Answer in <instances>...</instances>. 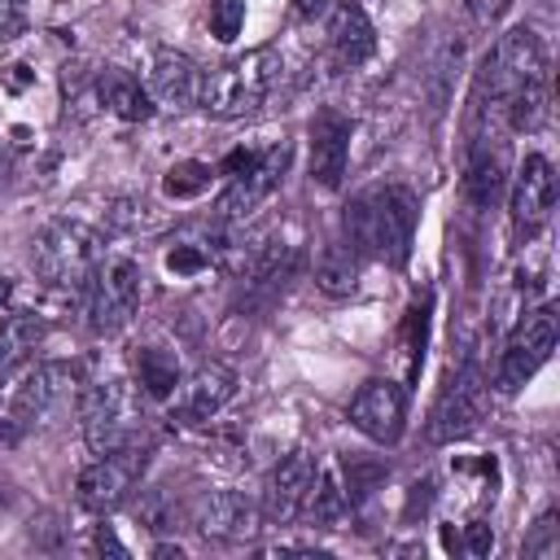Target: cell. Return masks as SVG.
Masks as SVG:
<instances>
[{"label":"cell","instance_id":"cell-36","mask_svg":"<svg viewBox=\"0 0 560 560\" xmlns=\"http://www.w3.org/2000/svg\"><path fill=\"white\" fill-rule=\"evenodd\" d=\"M9 298H13V280L0 271V306H9Z\"/></svg>","mask_w":560,"mask_h":560},{"label":"cell","instance_id":"cell-23","mask_svg":"<svg viewBox=\"0 0 560 560\" xmlns=\"http://www.w3.org/2000/svg\"><path fill=\"white\" fill-rule=\"evenodd\" d=\"M346 508H350V499H346V490H341V481L332 477V468H324V464H315V477H311V486H306V499H302V512L298 516H306L311 525H337L341 516H346Z\"/></svg>","mask_w":560,"mask_h":560},{"label":"cell","instance_id":"cell-17","mask_svg":"<svg viewBox=\"0 0 560 560\" xmlns=\"http://www.w3.org/2000/svg\"><path fill=\"white\" fill-rule=\"evenodd\" d=\"M350 118L337 109H319L311 118V179L319 188H341L350 166Z\"/></svg>","mask_w":560,"mask_h":560},{"label":"cell","instance_id":"cell-1","mask_svg":"<svg viewBox=\"0 0 560 560\" xmlns=\"http://www.w3.org/2000/svg\"><path fill=\"white\" fill-rule=\"evenodd\" d=\"M416 219H420V201L411 188L402 184H372L363 192H354L341 210V241L372 262L385 267H402L411 258V241H416Z\"/></svg>","mask_w":560,"mask_h":560},{"label":"cell","instance_id":"cell-2","mask_svg":"<svg viewBox=\"0 0 560 560\" xmlns=\"http://www.w3.org/2000/svg\"><path fill=\"white\" fill-rule=\"evenodd\" d=\"M280 79H284V57H280V48L262 44V48H249V52L214 66L210 74H201L197 105H206L214 118H245L271 101Z\"/></svg>","mask_w":560,"mask_h":560},{"label":"cell","instance_id":"cell-6","mask_svg":"<svg viewBox=\"0 0 560 560\" xmlns=\"http://www.w3.org/2000/svg\"><path fill=\"white\" fill-rule=\"evenodd\" d=\"M74 381H79L74 363H35V372H26L13 385L9 407L0 411V442H18L35 424H44L74 394Z\"/></svg>","mask_w":560,"mask_h":560},{"label":"cell","instance_id":"cell-30","mask_svg":"<svg viewBox=\"0 0 560 560\" xmlns=\"http://www.w3.org/2000/svg\"><path fill=\"white\" fill-rule=\"evenodd\" d=\"M26 0H0V44L18 39L26 31Z\"/></svg>","mask_w":560,"mask_h":560},{"label":"cell","instance_id":"cell-5","mask_svg":"<svg viewBox=\"0 0 560 560\" xmlns=\"http://www.w3.org/2000/svg\"><path fill=\"white\" fill-rule=\"evenodd\" d=\"M140 293H144L140 262L127 254H105L88 280V328L96 337L122 332L140 311Z\"/></svg>","mask_w":560,"mask_h":560},{"label":"cell","instance_id":"cell-8","mask_svg":"<svg viewBox=\"0 0 560 560\" xmlns=\"http://www.w3.org/2000/svg\"><path fill=\"white\" fill-rule=\"evenodd\" d=\"M144 468H149V442H144V438H136V442H127V446H118V451L96 455V459L79 472V486H74L79 508H83V512H96V516L122 508L127 494L136 490V481L144 477Z\"/></svg>","mask_w":560,"mask_h":560},{"label":"cell","instance_id":"cell-18","mask_svg":"<svg viewBox=\"0 0 560 560\" xmlns=\"http://www.w3.org/2000/svg\"><path fill=\"white\" fill-rule=\"evenodd\" d=\"M311 477H315V455H311V451H302V446H298V451H289V455L271 468V477H267L262 516H267L271 525H289V521H298Z\"/></svg>","mask_w":560,"mask_h":560},{"label":"cell","instance_id":"cell-3","mask_svg":"<svg viewBox=\"0 0 560 560\" xmlns=\"http://www.w3.org/2000/svg\"><path fill=\"white\" fill-rule=\"evenodd\" d=\"M101 258H105V236L79 219H52L31 241V271L48 289H70V293L88 289Z\"/></svg>","mask_w":560,"mask_h":560},{"label":"cell","instance_id":"cell-28","mask_svg":"<svg viewBox=\"0 0 560 560\" xmlns=\"http://www.w3.org/2000/svg\"><path fill=\"white\" fill-rule=\"evenodd\" d=\"M525 556L529 560H556L560 556V525H556V512H542L525 538Z\"/></svg>","mask_w":560,"mask_h":560},{"label":"cell","instance_id":"cell-7","mask_svg":"<svg viewBox=\"0 0 560 560\" xmlns=\"http://www.w3.org/2000/svg\"><path fill=\"white\" fill-rule=\"evenodd\" d=\"M556 337H560V315H556V306L547 302V306L529 311V315L508 332V341H503V350H499L494 389H499L503 398L521 394V389L534 381V372L551 359Z\"/></svg>","mask_w":560,"mask_h":560},{"label":"cell","instance_id":"cell-22","mask_svg":"<svg viewBox=\"0 0 560 560\" xmlns=\"http://www.w3.org/2000/svg\"><path fill=\"white\" fill-rule=\"evenodd\" d=\"M359 254L346 245V241H328L319 245L315 254V284L328 293V298H346L359 289Z\"/></svg>","mask_w":560,"mask_h":560},{"label":"cell","instance_id":"cell-13","mask_svg":"<svg viewBox=\"0 0 560 560\" xmlns=\"http://www.w3.org/2000/svg\"><path fill=\"white\" fill-rule=\"evenodd\" d=\"M551 206H556V175H551V162H547L542 153H525L521 166H516V179H512V197H508L516 236L529 241V236L551 219Z\"/></svg>","mask_w":560,"mask_h":560},{"label":"cell","instance_id":"cell-29","mask_svg":"<svg viewBox=\"0 0 560 560\" xmlns=\"http://www.w3.org/2000/svg\"><path fill=\"white\" fill-rule=\"evenodd\" d=\"M245 26V0H210V35L219 44H232Z\"/></svg>","mask_w":560,"mask_h":560},{"label":"cell","instance_id":"cell-14","mask_svg":"<svg viewBox=\"0 0 560 560\" xmlns=\"http://www.w3.org/2000/svg\"><path fill=\"white\" fill-rule=\"evenodd\" d=\"M236 394V372L219 359L201 363L192 376L179 381V389L171 394V420L179 424H206L210 416H219Z\"/></svg>","mask_w":560,"mask_h":560},{"label":"cell","instance_id":"cell-34","mask_svg":"<svg viewBox=\"0 0 560 560\" xmlns=\"http://www.w3.org/2000/svg\"><path fill=\"white\" fill-rule=\"evenodd\" d=\"M96 551H114V556H127V551H122V542L109 534V525H101V529H96Z\"/></svg>","mask_w":560,"mask_h":560},{"label":"cell","instance_id":"cell-10","mask_svg":"<svg viewBox=\"0 0 560 560\" xmlns=\"http://www.w3.org/2000/svg\"><path fill=\"white\" fill-rule=\"evenodd\" d=\"M481 402H486V372H481L477 354H468L455 368V376L446 381V389L438 394V402H433L429 442H455V438H464L481 420Z\"/></svg>","mask_w":560,"mask_h":560},{"label":"cell","instance_id":"cell-21","mask_svg":"<svg viewBox=\"0 0 560 560\" xmlns=\"http://www.w3.org/2000/svg\"><path fill=\"white\" fill-rule=\"evenodd\" d=\"M96 101H101L109 114H118L122 122H144V118L153 114V101H149V92L140 88V79L127 74V70H118V66H105V70L96 74Z\"/></svg>","mask_w":560,"mask_h":560},{"label":"cell","instance_id":"cell-9","mask_svg":"<svg viewBox=\"0 0 560 560\" xmlns=\"http://www.w3.org/2000/svg\"><path fill=\"white\" fill-rule=\"evenodd\" d=\"M284 171H289V140H280V144H271V149H258L254 162H249L241 175H228V188H223L219 201H214V219H219V223H241V219H249V214L280 188Z\"/></svg>","mask_w":560,"mask_h":560},{"label":"cell","instance_id":"cell-33","mask_svg":"<svg viewBox=\"0 0 560 560\" xmlns=\"http://www.w3.org/2000/svg\"><path fill=\"white\" fill-rule=\"evenodd\" d=\"M324 9H328V0H293V13H298L302 22H315Z\"/></svg>","mask_w":560,"mask_h":560},{"label":"cell","instance_id":"cell-26","mask_svg":"<svg viewBox=\"0 0 560 560\" xmlns=\"http://www.w3.org/2000/svg\"><path fill=\"white\" fill-rule=\"evenodd\" d=\"M210 179H214V166H206V162H175L166 171V179H162V192L175 197V201H188V197H201L210 188Z\"/></svg>","mask_w":560,"mask_h":560},{"label":"cell","instance_id":"cell-11","mask_svg":"<svg viewBox=\"0 0 560 560\" xmlns=\"http://www.w3.org/2000/svg\"><path fill=\"white\" fill-rule=\"evenodd\" d=\"M508 184V140L503 122H472L468 131V162H464V197L477 210H490Z\"/></svg>","mask_w":560,"mask_h":560},{"label":"cell","instance_id":"cell-15","mask_svg":"<svg viewBox=\"0 0 560 560\" xmlns=\"http://www.w3.org/2000/svg\"><path fill=\"white\" fill-rule=\"evenodd\" d=\"M144 92L158 109H171V114H184L201 101V70L188 52H175V48H158L153 61H149V74H144Z\"/></svg>","mask_w":560,"mask_h":560},{"label":"cell","instance_id":"cell-35","mask_svg":"<svg viewBox=\"0 0 560 560\" xmlns=\"http://www.w3.org/2000/svg\"><path fill=\"white\" fill-rule=\"evenodd\" d=\"M9 175H13V153L0 144V192L9 188Z\"/></svg>","mask_w":560,"mask_h":560},{"label":"cell","instance_id":"cell-19","mask_svg":"<svg viewBox=\"0 0 560 560\" xmlns=\"http://www.w3.org/2000/svg\"><path fill=\"white\" fill-rule=\"evenodd\" d=\"M372 48H376V31H372L368 13L354 0H341L328 18V66L337 74H346V70L363 66L372 57Z\"/></svg>","mask_w":560,"mask_h":560},{"label":"cell","instance_id":"cell-16","mask_svg":"<svg viewBox=\"0 0 560 560\" xmlns=\"http://www.w3.org/2000/svg\"><path fill=\"white\" fill-rule=\"evenodd\" d=\"M192 529L206 542H241L258 529V508L241 490H206L192 503Z\"/></svg>","mask_w":560,"mask_h":560},{"label":"cell","instance_id":"cell-27","mask_svg":"<svg viewBox=\"0 0 560 560\" xmlns=\"http://www.w3.org/2000/svg\"><path fill=\"white\" fill-rule=\"evenodd\" d=\"M175 503L166 499V490H144L140 494V503H136V521L140 525H149L153 534H162V529H175Z\"/></svg>","mask_w":560,"mask_h":560},{"label":"cell","instance_id":"cell-24","mask_svg":"<svg viewBox=\"0 0 560 560\" xmlns=\"http://www.w3.org/2000/svg\"><path fill=\"white\" fill-rule=\"evenodd\" d=\"M136 381H140L144 398H171L179 389V381H184L175 350H158V346L136 350Z\"/></svg>","mask_w":560,"mask_h":560},{"label":"cell","instance_id":"cell-20","mask_svg":"<svg viewBox=\"0 0 560 560\" xmlns=\"http://www.w3.org/2000/svg\"><path fill=\"white\" fill-rule=\"evenodd\" d=\"M228 223H219V219H210V223H188L171 245H166V271L171 276H197V271H206V267H219L223 258H228V232H223Z\"/></svg>","mask_w":560,"mask_h":560},{"label":"cell","instance_id":"cell-25","mask_svg":"<svg viewBox=\"0 0 560 560\" xmlns=\"http://www.w3.org/2000/svg\"><path fill=\"white\" fill-rule=\"evenodd\" d=\"M39 341H44V319L39 315H9L0 324V376L22 368L35 354Z\"/></svg>","mask_w":560,"mask_h":560},{"label":"cell","instance_id":"cell-4","mask_svg":"<svg viewBox=\"0 0 560 560\" xmlns=\"http://www.w3.org/2000/svg\"><path fill=\"white\" fill-rule=\"evenodd\" d=\"M79 420H83V442L92 455L118 451L127 442L140 438L144 429V398L131 381H101L83 394L79 402Z\"/></svg>","mask_w":560,"mask_h":560},{"label":"cell","instance_id":"cell-32","mask_svg":"<svg viewBox=\"0 0 560 560\" xmlns=\"http://www.w3.org/2000/svg\"><path fill=\"white\" fill-rule=\"evenodd\" d=\"M490 547H494V529H490L486 521L464 525V551H468V556H486Z\"/></svg>","mask_w":560,"mask_h":560},{"label":"cell","instance_id":"cell-31","mask_svg":"<svg viewBox=\"0 0 560 560\" xmlns=\"http://www.w3.org/2000/svg\"><path fill=\"white\" fill-rule=\"evenodd\" d=\"M508 4H512V0H464L468 18H472L477 26H494V22L508 13Z\"/></svg>","mask_w":560,"mask_h":560},{"label":"cell","instance_id":"cell-12","mask_svg":"<svg viewBox=\"0 0 560 560\" xmlns=\"http://www.w3.org/2000/svg\"><path fill=\"white\" fill-rule=\"evenodd\" d=\"M346 416L363 438H372L381 446H394L402 438V429H407V389L398 381H381L376 376V381L359 385V394L350 398Z\"/></svg>","mask_w":560,"mask_h":560}]
</instances>
